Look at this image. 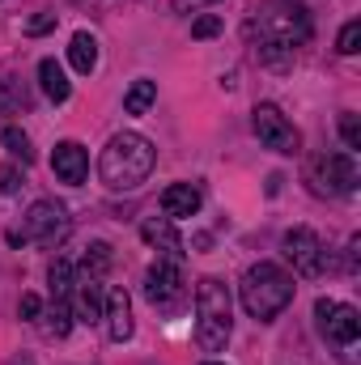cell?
Returning <instances> with one entry per match:
<instances>
[{
	"label": "cell",
	"instance_id": "6da1fadb",
	"mask_svg": "<svg viewBox=\"0 0 361 365\" xmlns=\"http://www.w3.org/2000/svg\"><path fill=\"white\" fill-rule=\"evenodd\" d=\"M153 162H158L153 140H145L141 132H119L106 140V149L98 158V179L111 191H136L153 175Z\"/></svg>",
	"mask_w": 361,
	"mask_h": 365
},
{
	"label": "cell",
	"instance_id": "7a4b0ae2",
	"mask_svg": "<svg viewBox=\"0 0 361 365\" xmlns=\"http://www.w3.org/2000/svg\"><path fill=\"white\" fill-rule=\"evenodd\" d=\"M315 26H310V13L298 4V0H272L264 9H255V17L247 21V38L255 43H280V47H302L310 43Z\"/></svg>",
	"mask_w": 361,
	"mask_h": 365
},
{
	"label": "cell",
	"instance_id": "3957f363",
	"mask_svg": "<svg viewBox=\"0 0 361 365\" xmlns=\"http://www.w3.org/2000/svg\"><path fill=\"white\" fill-rule=\"evenodd\" d=\"M243 310L260 323H272L289 302H293V276L276 264H255L243 276Z\"/></svg>",
	"mask_w": 361,
	"mask_h": 365
},
{
	"label": "cell",
	"instance_id": "277c9868",
	"mask_svg": "<svg viewBox=\"0 0 361 365\" xmlns=\"http://www.w3.org/2000/svg\"><path fill=\"white\" fill-rule=\"evenodd\" d=\"M195 340L204 353H221L230 344V289L217 276L195 284Z\"/></svg>",
	"mask_w": 361,
	"mask_h": 365
},
{
	"label": "cell",
	"instance_id": "5b68a950",
	"mask_svg": "<svg viewBox=\"0 0 361 365\" xmlns=\"http://www.w3.org/2000/svg\"><path fill=\"white\" fill-rule=\"evenodd\" d=\"M68 230H73V221H68V208H64V204H56V200H39V204H30L21 234H9V242L60 247V242L68 238Z\"/></svg>",
	"mask_w": 361,
	"mask_h": 365
},
{
	"label": "cell",
	"instance_id": "8992f818",
	"mask_svg": "<svg viewBox=\"0 0 361 365\" xmlns=\"http://www.w3.org/2000/svg\"><path fill=\"white\" fill-rule=\"evenodd\" d=\"M251 128H255L260 145L272 149V153H285V158H298V153H302V132L280 115V106L260 102V106L251 110Z\"/></svg>",
	"mask_w": 361,
	"mask_h": 365
},
{
	"label": "cell",
	"instance_id": "52a82bcc",
	"mask_svg": "<svg viewBox=\"0 0 361 365\" xmlns=\"http://www.w3.org/2000/svg\"><path fill=\"white\" fill-rule=\"evenodd\" d=\"M145 297L158 310H179L187 302V280H183V259L162 255L149 272H145Z\"/></svg>",
	"mask_w": 361,
	"mask_h": 365
},
{
	"label": "cell",
	"instance_id": "ba28073f",
	"mask_svg": "<svg viewBox=\"0 0 361 365\" xmlns=\"http://www.w3.org/2000/svg\"><path fill=\"white\" fill-rule=\"evenodd\" d=\"M357 162H353V153H323V158H315V166H310V182H315V191L319 195H353L357 191Z\"/></svg>",
	"mask_w": 361,
	"mask_h": 365
},
{
	"label": "cell",
	"instance_id": "9c48e42d",
	"mask_svg": "<svg viewBox=\"0 0 361 365\" xmlns=\"http://www.w3.org/2000/svg\"><path fill=\"white\" fill-rule=\"evenodd\" d=\"M285 255H289V264H293L298 276H323L327 272V247L306 225H298V230L285 234Z\"/></svg>",
	"mask_w": 361,
	"mask_h": 365
},
{
	"label": "cell",
	"instance_id": "30bf717a",
	"mask_svg": "<svg viewBox=\"0 0 361 365\" xmlns=\"http://www.w3.org/2000/svg\"><path fill=\"white\" fill-rule=\"evenodd\" d=\"M315 314H319L323 336L336 340V344H353L361 336V314L353 306H340V302H332V297H319V302H315Z\"/></svg>",
	"mask_w": 361,
	"mask_h": 365
},
{
	"label": "cell",
	"instance_id": "8fae6325",
	"mask_svg": "<svg viewBox=\"0 0 361 365\" xmlns=\"http://www.w3.org/2000/svg\"><path fill=\"white\" fill-rule=\"evenodd\" d=\"M73 297H77V319L81 323H98L102 310H106V289H102V276L90 272H73Z\"/></svg>",
	"mask_w": 361,
	"mask_h": 365
},
{
	"label": "cell",
	"instance_id": "7c38bea8",
	"mask_svg": "<svg viewBox=\"0 0 361 365\" xmlns=\"http://www.w3.org/2000/svg\"><path fill=\"white\" fill-rule=\"evenodd\" d=\"M102 319H106V336H111L115 344L132 340V297H128V289H106V310H102Z\"/></svg>",
	"mask_w": 361,
	"mask_h": 365
},
{
	"label": "cell",
	"instance_id": "4fadbf2b",
	"mask_svg": "<svg viewBox=\"0 0 361 365\" xmlns=\"http://www.w3.org/2000/svg\"><path fill=\"white\" fill-rule=\"evenodd\" d=\"M51 170H56V179L60 182H86L90 175V153L77 145V140H64V145H56V158H51Z\"/></svg>",
	"mask_w": 361,
	"mask_h": 365
},
{
	"label": "cell",
	"instance_id": "5bb4252c",
	"mask_svg": "<svg viewBox=\"0 0 361 365\" xmlns=\"http://www.w3.org/2000/svg\"><path fill=\"white\" fill-rule=\"evenodd\" d=\"M141 238H145L149 247H158L162 255L183 259V238H179V230H175L171 217H145V221H141Z\"/></svg>",
	"mask_w": 361,
	"mask_h": 365
},
{
	"label": "cell",
	"instance_id": "9a60e30c",
	"mask_svg": "<svg viewBox=\"0 0 361 365\" xmlns=\"http://www.w3.org/2000/svg\"><path fill=\"white\" fill-rule=\"evenodd\" d=\"M200 204H204V195H200V187H191V182H171V187L162 191V212H166L171 221L195 217Z\"/></svg>",
	"mask_w": 361,
	"mask_h": 365
},
{
	"label": "cell",
	"instance_id": "2e32d148",
	"mask_svg": "<svg viewBox=\"0 0 361 365\" xmlns=\"http://www.w3.org/2000/svg\"><path fill=\"white\" fill-rule=\"evenodd\" d=\"M39 331H43L47 340H64V336L73 331V302H68V297H51L47 314L39 319Z\"/></svg>",
	"mask_w": 361,
	"mask_h": 365
},
{
	"label": "cell",
	"instance_id": "e0dca14e",
	"mask_svg": "<svg viewBox=\"0 0 361 365\" xmlns=\"http://www.w3.org/2000/svg\"><path fill=\"white\" fill-rule=\"evenodd\" d=\"M39 81H43V93L60 106V102H68V93H73V86H68V77H64V68L56 64V60H39Z\"/></svg>",
	"mask_w": 361,
	"mask_h": 365
},
{
	"label": "cell",
	"instance_id": "ac0fdd59",
	"mask_svg": "<svg viewBox=\"0 0 361 365\" xmlns=\"http://www.w3.org/2000/svg\"><path fill=\"white\" fill-rule=\"evenodd\" d=\"M68 60H73V68L77 73H93V64H98V38L93 34H73V43H68Z\"/></svg>",
	"mask_w": 361,
	"mask_h": 365
},
{
	"label": "cell",
	"instance_id": "d6986e66",
	"mask_svg": "<svg viewBox=\"0 0 361 365\" xmlns=\"http://www.w3.org/2000/svg\"><path fill=\"white\" fill-rule=\"evenodd\" d=\"M153 102H158V81H145V77L132 81V90L123 93V110L128 115H145Z\"/></svg>",
	"mask_w": 361,
	"mask_h": 365
},
{
	"label": "cell",
	"instance_id": "ffe728a7",
	"mask_svg": "<svg viewBox=\"0 0 361 365\" xmlns=\"http://www.w3.org/2000/svg\"><path fill=\"white\" fill-rule=\"evenodd\" d=\"M106 268H111V247H106V242H90V247H86V259H81V272L106 276Z\"/></svg>",
	"mask_w": 361,
	"mask_h": 365
},
{
	"label": "cell",
	"instance_id": "44dd1931",
	"mask_svg": "<svg viewBox=\"0 0 361 365\" xmlns=\"http://www.w3.org/2000/svg\"><path fill=\"white\" fill-rule=\"evenodd\" d=\"M0 140H4V149H9L13 158H21V166H30V162H34V149H30V136H26L21 128H4V136H0Z\"/></svg>",
	"mask_w": 361,
	"mask_h": 365
},
{
	"label": "cell",
	"instance_id": "7402d4cb",
	"mask_svg": "<svg viewBox=\"0 0 361 365\" xmlns=\"http://www.w3.org/2000/svg\"><path fill=\"white\" fill-rule=\"evenodd\" d=\"M255 56H260V64H264V68H276V73L293 64V51H289V47H280V43H260V47H255Z\"/></svg>",
	"mask_w": 361,
	"mask_h": 365
},
{
	"label": "cell",
	"instance_id": "603a6c76",
	"mask_svg": "<svg viewBox=\"0 0 361 365\" xmlns=\"http://www.w3.org/2000/svg\"><path fill=\"white\" fill-rule=\"evenodd\" d=\"M47 276H51V297H68L73 302V264L68 259H56Z\"/></svg>",
	"mask_w": 361,
	"mask_h": 365
},
{
	"label": "cell",
	"instance_id": "cb8c5ba5",
	"mask_svg": "<svg viewBox=\"0 0 361 365\" xmlns=\"http://www.w3.org/2000/svg\"><path fill=\"white\" fill-rule=\"evenodd\" d=\"M336 51H340V56H357V51H361V21H349V26L340 30Z\"/></svg>",
	"mask_w": 361,
	"mask_h": 365
},
{
	"label": "cell",
	"instance_id": "d4e9b609",
	"mask_svg": "<svg viewBox=\"0 0 361 365\" xmlns=\"http://www.w3.org/2000/svg\"><path fill=\"white\" fill-rule=\"evenodd\" d=\"M340 136H345L349 153L361 149V123H357V115H353V110H345V115H340Z\"/></svg>",
	"mask_w": 361,
	"mask_h": 365
},
{
	"label": "cell",
	"instance_id": "484cf974",
	"mask_svg": "<svg viewBox=\"0 0 361 365\" xmlns=\"http://www.w3.org/2000/svg\"><path fill=\"white\" fill-rule=\"evenodd\" d=\"M21 187H26V175H21L17 166H4V170H0V195H17Z\"/></svg>",
	"mask_w": 361,
	"mask_h": 365
},
{
	"label": "cell",
	"instance_id": "4316f807",
	"mask_svg": "<svg viewBox=\"0 0 361 365\" xmlns=\"http://www.w3.org/2000/svg\"><path fill=\"white\" fill-rule=\"evenodd\" d=\"M191 34H195V38H213V34H221V17H213V13H204V17H195V26H191Z\"/></svg>",
	"mask_w": 361,
	"mask_h": 365
},
{
	"label": "cell",
	"instance_id": "83f0119b",
	"mask_svg": "<svg viewBox=\"0 0 361 365\" xmlns=\"http://www.w3.org/2000/svg\"><path fill=\"white\" fill-rule=\"evenodd\" d=\"M47 30H56V13H39V17L26 21V34H30V38H39V34H47Z\"/></svg>",
	"mask_w": 361,
	"mask_h": 365
},
{
	"label": "cell",
	"instance_id": "f1b7e54d",
	"mask_svg": "<svg viewBox=\"0 0 361 365\" xmlns=\"http://www.w3.org/2000/svg\"><path fill=\"white\" fill-rule=\"evenodd\" d=\"M17 314H21V319H39V314H43V302H39L34 293H21V306H17Z\"/></svg>",
	"mask_w": 361,
	"mask_h": 365
},
{
	"label": "cell",
	"instance_id": "f546056e",
	"mask_svg": "<svg viewBox=\"0 0 361 365\" xmlns=\"http://www.w3.org/2000/svg\"><path fill=\"white\" fill-rule=\"evenodd\" d=\"M175 4V13H195V9H204V4H217V0H171Z\"/></svg>",
	"mask_w": 361,
	"mask_h": 365
},
{
	"label": "cell",
	"instance_id": "4dcf8cb0",
	"mask_svg": "<svg viewBox=\"0 0 361 365\" xmlns=\"http://www.w3.org/2000/svg\"><path fill=\"white\" fill-rule=\"evenodd\" d=\"M204 365H221V361H204Z\"/></svg>",
	"mask_w": 361,
	"mask_h": 365
}]
</instances>
